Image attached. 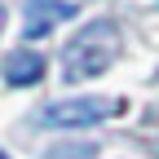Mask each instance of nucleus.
Instances as JSON below:
<instances>
[{"instance_id":"f257e3e1","label":"nucleus","mask_w":159,"mask_h":159,"mask_svg":"<svg viewBox=\"0 0 159 159\" xmlns=\"http://www.w3.org/2000/svg\"><path fill=\"white\" fill-rule=\"evenodd\" d=\"M115 53H119V31H115V22H89L75 40H66V49H62V80L80 84V80L102 75V71L115 62Z\"/></svg>"},{"instance_id":"423d86ee","label":"nucleus","mask_w":159,"mask_h":159,"mask_svg":"<svg viewBox=\"0 0 159 159\" xmlns=\"http://www.w3.org/2000/svg\"><path fill=\"white\" fill-rule=\"evenodd\" d=\"M0 159H9V155H5V150H0Z\"/></svg>"},{"instance_id":"7ed1b4c3","label":"nucleus","mask_w":159,"mask_h":159,"mask_svg":"<svg viewBox=\"0 0 159 159\" xmlns=\"http://www.w3.org/2000/svg\"><path fill=\"white\" fill-rule=\"evenodd\" d=\"M75 18V5L71 0H27V13H22V40H40L49 35L57 22Z\"/></svg>"},{"instance_id":"20e7f679","label":"nucleus","mask_w":159,"mask_h":159,"mask_svg":"<svg viewBox=\"0 0 159 159\" xmlns=\"http://www.w3.org/2000/svg\"><path fill=\"white\" fill-rule=\"evenodd\" d=\"M5 80L13 89H27V84H40L44 80V57H40L35 49H18L5 57Z\"/></svg>"},{"instance_id":"f03ea898","label":"nucleus","mask_w":159,"mask_h":159,"mask_svg":"<svg viewBox=\"0 0 159 159\" xmlns=\"http://www.w3.org/2000/svg\"><path fill=\"white\" fill-rule=\"evenodd\" d=\"M111 115H119V102H111V97H71V102L44 106L40 124H49V128H89V124H102Z\"/></svg>"},{"instance_id":"39448f33","label":"nucleus","mask_w":159,"mask_h":159,"mask_svg":"<svg viewBox=\"0 0 159 159\" xmlns=\"http://www.w3.org/2000/svg\"><path fill=\"white\" fill-rule=\"evenodd\" d=\"M0 27H5V9H0Z\"/></svg>"}]
</instances>
